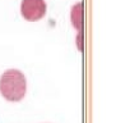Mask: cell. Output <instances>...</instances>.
Wrapping results in <instances>:
<instances>
[{
  "mask_svg": "<svg viewBox=\"0 0 116 123\" xmlns=\"http://www.w3.org/2000/svg\"><path fill=\"white\" fill-rule=\"evenodd\" d=\"M27 92L26 76L19 69H8L0 77V94L6 101L18 103Z\"/></svg>",
  "mask_w": 116,
  "mask_h": 123,
  "instance_id": "1",
  "label": "cell"
},
{
  "mask_svg": "<svg viewBox=\"0 0 116 123\" xmlns=\"http://www.w3.org/2000/svg\"><path fill=\"white\" fill-rule=\"evenodd\" d=\"M45 0H22L21 13L22 17L28 22H37L46 15Z\"/></svg>",
  "mask_w": 116,
  "mask_h": 123,
  "instance_id": "2",
  "label": "cell"
},
{
  "mask_svg": "<svg viewBox=\"0 0 116 123\" xmlns=\"http://www.w3.org/2000/svg\"><path fill=\"white\" fill-rule=\"evenodd\" d=\"M70 19H72L73 27L80 32L83 28V4L82 3H77L75 5H73L70 12Z\"/></svg>",
  "mask_w": 116,
  "mask_h": 123,
  "instance_id": "3",
  "label": "cell"
},
{
  "mask_svg": "<svg viewBox=\"0 0 116 123\" xmlns=\"http://www.w3.org/2000/svg\"><path fill=\"white\" fill-rule=\"evenodd\" d=\"M77 45H78V49L79 50H83V46H82V31L79 32L78 37H77Z\"/></svg>",
  "mask_w": 116,
  "mask_h": 123,
  "instance_id": "4",
  "label": "cell"
}]
</instances>
